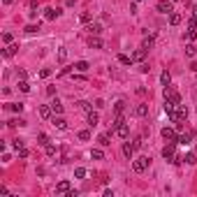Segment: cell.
Returning a JSON list of instances; mask_svg holds the SVG:
<instances>
[{
  "label": "cell",
  "instance_id": "6da1fadb",
  "mask_svg": "<svg viewBox=\"0 0 197 197\" xmlns=\"http://www.w3.org/2000/svg\"><path fill=\"white\" fill-rule=\"evenodd\" d=\"M148 162H151V158H148V156H139V158H135L132 169L137 172V174H141V172H146V169H148Z\"/></svg>",
  "mask_w": 197,
  "mask_h": 197
},
{
  "label": "cell",
  "instance_id": "7a4b0ae2",
  "mask_svg": "<svg viewBox=\"0 0 197 197\" xmlns=\"http://www.w3.org/2000/svg\"><path fill=\"white\" fill-rule=\"evenodd\" d=\"M162 158H165V160H169V162H178L176 151H174V141H167V146L162 148Z\"/></svg>",
  "mask_w": 197,
  "mask_h": 197
},
{
  "label": "cell",
  "instance_id": "3957f363",
  "mask_svg": "<svg viewBox=\"0 0 197 197\" xmlns=\"http://www.w3.org/2000/svg\"><path fill=\"white\" fill-rule=\"evenodd\" d=\"M162 95H165V100H169L172 104H181V95H178L172 86H165V91H162Z\"/></svg>",
  "mask_w": 197,
  "mask_h": 197
},
{
  "label": "cell",
  "instance_id": "277c9868",
  "mask_svg": "<svg viewBox=\"0 0 197 197\" xmlns=\"http://www.w3.org/2000/svg\"><path fill=\"white\" fill-rule=\"evenodd\" d=\"M156 9L160 12V14H172V12H174V7H172V0H160V3L156 5Z\"/></svg>",
  "mask_w": 197,
  "mask_h": 197
},
{
  "label": "cell",
  "instance_id": "5b68a950",
  "mask_svg": "<svg viewBox=\"0 0 197 197\" xmlns=\"http://www.w3.org/2000/svg\"><path fill=\"white\" fill-rule=\"evenodd\" d=\"M160 135H162V139H165V141H174V144L178 141L176 130H172V128H162V132H160Z\"/></svg>",
  "mask_w": 197,
  "mask_h": 197
},
{
  "label": "cell",
  "instance_id": "8992f818",
  "mask_svg": "<svg viewBox=\"0 0 197 197\" xmlns=\"http://www.w3.org/2000/svg\"><path fill=\"white\" fill-rule=\"evenodd\" d=\"M70 190H72L70 181H61V183L56 186V195H70Z\"/></svg>",
  "mask_w": 197,
  "mask_h": 197
},
{
  "label": "cell",
  "instance_id": "52a82bcc",
  "mask_svg": "<svg viewBox=\"0 0 197 197\" xmlns=\"http://www.w3.org/2000/svg\"><path fill=\"white\" fill-rule=\"evenodd\" d=\"M135 151H137L135 144H130V141H125V144H123V156L128 158V160H132V158H135Z\"/></svg>",
  "mask_w": 197,
  "mask_h": 197
},
{
  "label": "cell",
  "instance_id": "ba28073f",
  "mask_svg": "<svg viewBox=\"0 0 197 197\" xmlns=\"http://www.w3.org/2000/svg\"><path fill=\"white\" fill-rule=\"evenodd\" d=\"M116 135L121 137V139H128V135H130V125H128V123L123 121V123H121V125H118V128H116Z\"/></svg>",
  "mask_w": 197,
  "mask_h": 197
},
{
  "label": "cell",
  "instance_id": "9c48e42d",
  "mask_svg": "<svg viewBox=\"0 0 197 197\" xmlns=\"http://www.w3.org/2000/svg\"><path fill=\"white\" fill-rule=\"evenodd\" d=\"M193 137H195V130H186V132H183L181 137H178V144H190V141H193Z\"/></svg>",
  "mask_w": 197,
  "mask_h": 197
},
{
  "label": "cell",
  "instance_id": "30bf717a",
  "mask_svg": "<svg viewBox=\"0 0 197 197\" xmlns=\"http://www.w3.org/2000/svg\"><path fill=\"white\" fill-rule=\"evenodd\" d=\"M53 125H56L58 130H67V121H65L63 116H53Z\"/></svg>",
  "mask_w": 197,
  "mask_h": 197
},
{
  "label": "cell",
  "instance_id": "8fae6325",
  "mask_svg": "<svg viewBox=\"0 0 197 197\" xmlns=\"http://www.w3.org/2000/svg\"><path fill=\"white\" fill-rule=\"evenodd\" d=\"M58 14H61V9H53V7H46L44 9V19H49V21H53Z\"/></svg>",
  "mask_w": 197,
  "mask_h": 197
},
{
  "label": "cell",
  "instance_id": "7c38bea8",
  "mask_svg": "<svg viewBox=\"0 0 197 197\" xmlns=\"http://www.w3.org/2000/svg\"><path fill=\"white\" fill-rule=\"evenodd\" d=\"M86 121H88V125H91V128H95V125L100 123V116L95 114V111H88V116H86Z\"/></svg>",
  "mask_w": 197,
  "mask_h": 197
},
{
  "label": "cell",
  "instance_id": "4fadbf2b",
  "mask_svg": "<svg viewBox=\"0 0 197 197\" xmlns=\"http://www.w3.org/2000/svg\"><path fill=\"white\" fill-rule=\"evenodd\" d=\"M88 44H91V49H102V40H100L98 35H93V37L88 40Z\"/></svg>",
  "mask_w": 197,
  "mask_h": 197
},
{
  "label": "cell",
  "instance_id": "5bb4252c",
  "mask_svg": "<svg viewBox=\"0 0 197 197\" xmlns=\"http://www.w3.org/2000/svg\"><path fill=\"white\" fill-rule=\"evenodd\" d=\"M144 58H146V49H144V46H141V49H137L135 53H132V61H144Z\"/></svg>",
  "mask_w": 197,
  "mask_h": 197
},
{
  "label": "cell",
  "instance_id": "9a60e30c",
  "mask_svg": "<svg viewBox=\"0 0 197 197\" xmlns=\"http://www.w3.org/2000/svg\"><path fill=\"white\" fill-rule=\"evenodd\" d=\"M181 21H183V16L178 14V12H172V14H169V23H172V26H178Z\"/></svg>",
  "mask_w": 197,
  "mask_h": 197
},
{
  "label": "cell",
  "instance_id": "2e32d148",
  "mask_svg": "<svg viewBox=\"0 0 197 197\" xmlns=\"http://www.w3.org/2000/svg\"><path fill=\"white\" fill-rule=\"evenodd\" d=\"M135 114L139 116V118H144L148 114V104H137V109H135Z\"/></svg>",
  "mask_w": 197,
  "mask_h": 197
},
{
  "label": "cell",
  "instance_id": "e0dca14e",
  "mask_svg": "<svg viewBox=\"0 0 197 197\" xmlns=\"http://www.w3.org/2000/svg\"><path fill=\"white\" fill-rule=\"evenodd\" d=\"M51 114H53V111H51V104H49V107H46V104L40 107V116H42V118H51Z\"/></svg>",
  "mask_w": 197,
  "mask_h": 197
},
{
  "label": "cell",
  "instance_id": "ac0fdd59",
  "mask_svg": "<svg viewBox=\"0 0 197 197\" xmlns=\"http://www.w3.org/2000/svg\"><path fill=\"white\" fill-rule=\"evenodd\" d=\"M51 111H53L56 116H61V114H63V104L58 102V100H53V102H51Z\"/></svg>",
  "mask_w": 197,
  "mask_h": 197
},
{
  "label": "cell",
  "instance_id": "d6986e66",
  "mask_svg": "<svg viewBox=\"0 0 197 197\" xmlns=\"http://www.w3.org/2000/svg\"><path fill=\"white\" fill-rule=\"evenodd\" d=\"M176 116H178V121H183V118L188 116V109L183 104H176Z\"/></svg>",
  "mask_w": 197,
  "mask_h": 197
},
{
  "label": "cell",
  "instance_id": "ffe728a7",
  "mask_svg": "<svg viewBox=\"0 0 197 197\" xmlns=\"http://www.w3.org/2000/svg\"><path fill=\"white\" fill-rule=\"evenodd\" d=\"M88 67H91V65H88L86 61H77V63H74V70H77V72H86Z\"/></svg>",
  "mask_w": 197,
  "mask_h": 197
},
{
  "label": "cell",
  "instance_id": "44dd1931",
  "mask_svg": "<svg viewBox=\"0 0 197 197\" xmlns=\"http://www.w3.org/2000/svg\"><path fill=\"white\" fill-rule=\"evenodd\" d=\"M98 141H100V146H109V144H111V135H109V132H107V135H100Z\"/></svg>",
  "mask_w": 197,
  "mask_h": 197
},
{
  "label": "cell",
  "instance_id": "7402d4cb",
  "mask_svg": "<svg viewBox=\"0 0 197 197\" xmlns=\"http://www.w3.org/2000/svg\"><path fill=\"white\" fill-rule=\"evenodd\" d=\"M16 49H19V46H16V44H9L7 49L3 51V56H5V58H12V56H14V53H16Z\"/></svg>",
  "mask_w": 197,
  "mask_h": 197
},
{
  "label": "cell",
  "instance_id": "603a6c76",
  "mask_svg": "<svg viewBox=\"0 0 197 197\" xmlns=\"http://www.w3.org/2000/svg\"><path fill=\"white\" fill-rule=\"evenodd\" d=\"M195 53H197V46L193 44V42H188V44H186V56H188V58H193Z\"/></svg>",
  "mask_w": 197,
  "mask_h": 197
},
{
  "label": "cell",
  "instance_id": "cb8c5ba5",
  "mask_svg": "<svg viewBox=\"0 0 197 197\" xmlns=\"http://www.w3.org/2000/svg\"><path fill=\"white\" fill-rule=\"evenodd\" d=\"M91 158H93V160H102V158H104V151H102V148H93V151H91Z\"/></svg>",
  "mask_w": 197,
  "mask_h": 197
},
{
  "label": "cell",
  "instance_id": "d4e9b609",
  "mask_svg": "<svg viewBox=\"0 0 197 197\" xmlns=\"http://www.w3.org/2000/svg\"><path fill=\"white\" fill-rule=\"evenodd\" d=\"M44 148H46V156H49V158H53V156L58 153V146H56V144H46Z\"/></svg>",
  "mask_w": 197,
  "mask_h": 197
},
{
  "label": "cell",
  "instance_id": "484cf974",
  "mask_svg": "<svg viewBox=\"0 0 197 197\" xmlns=\"http://www.w3.org/2000/svg\"><path fill=\"white\" fill-rule=\"evenodd\" d=\"M169 81H172V74L165 70V72L160 74V83H162V86H169Z\"/></svg>",
  "mask_w": 197,
  "mask_h": 197
},
{
  "label": "cell",
  "instance_id": "4316f807",
  "mask_svg": "<svg viewBox=\"0 0 197 197\" xmlns=\"http://www.w3.org/2000/svg\"><path fill=\"white\" fill-rule=\"evenodd\" d=\"M91 19H93L91 12H81V14H79V21H81V23H91Z\"/></svg>",
  "mask_w": 197,
  "mask_h": 197
},
{
  "label": "cell",
  "instance_id": "83f0119b",
  "mask_svg": "<svg viewBox=\"0 0 197 197\" xmlns=\"http://www.w3.org/2000/svg\"><path fill=\"white\" fill-rule=\"evenodd\" d=\"M88 30H91V35H100V33H102V26H100V23H91Z\"/></svg>",
  "mask_w": 197,
  "mask_h": 197
},
{
  "label": "cell",
  "instance_id": "f1b7e54d",
  "mask_svg": "<svg viewBox=\"0 0 197 197\" xmlns=\"http://www.w3.org/2000/svg\"><path fill=\"white\" fill-rule=\"evenodd\" d=\"M118 63H121V65H132V56H125V53H121V56H118Z\"/></svg>",
  "mask_w": 197,
  "mask_h": 197
},
{
  "label": "cell",
  "instance_id": "f546056e",
  "mask_svg": "<svg viewBox=\"0 0 197 197\" xmlns=\"http://www.w3.org/2000/svg\"><path fill=\"white\" fill-rule=\"evenodd\" d=\"M77 107H79L81 111H93V107L86 102V100H79V102H77Z\"/></svg>",
  "mask_w": 197,
  "mask_h": 197
},
{
  "label": "cell",
  "instance_id": "4dcf8cb0",
  "mask_svg": "<svg viewBox=\"0 0 197 197\" xmlns=\"http://www.w3.org/2000/svg\"><path fill=\"white\" fill-rule=\"evenodd\" d=\"M58 61H61V63L67 61V49H65V46H61V49H58Z\"/></svg>",
  "mask_w": 197,
  "mask_h": 197
},
{
  "label": "cell",
  "instance_id": "1f68e13d",
  "mask_svg": "<svg viewBox=\"0 0 197 197\" xmlns=\"http://www.w3.org/2000/svg\"><path fill=\"white\" fill-rule=\"evenodd\" d=\"M141 46H144V49L148 51L153 46V35H148V37H144V42H141Z\"/></svg>",
  "mask_w": 197,
  "mask_h": 197
},
{
  "label": "cell",
  "instance_id": "d6a6232c",
  "mask_svg": "<svg viewBox=\"0 0 197 197\" xmlns=\"http://www.w3.org/2000/svg\"><path fill=\"white\" fill-rule=\"evenodd\" d=\"M181 160H186V162H188V165H195V162H197V158H195V153H186V156H183Z\"/></svg>",
  "mask_w": 197,
  "mask_h": 197
},
{
  "label": "cell",
  "instance_id": "836d02e7",
  "mask_svg": "<svg viewBox=\"0 0 197 197\" xmlns=\"http://www.w3.org/2000/svg\"><path fill=\"white\" fill-rule=\"evenodd\" d=\"M19 91H23V93H28V91H30V83H28L26 79H21V81H19Z\"/></svg>",
  "mask_w": 197,
  "mask_h": 197
},
{
  "label": "cell",
  "instance_id": "e575fe53",
  "mask_svg": "<svg viewBox=\"0 0 197 197\" xmlns=\"http://www.w3.org/2000/svg\"><path fill=\"white\" fill-rule=\"evenodd\" d=\"M37 144H40V146H46V144H49V137H46L44 132L37 135Z\"/></svg>",
  "mask_w": 197,
  "mask_h": 197
},
{
  "label": "cell",
  "instance_id": "d590c367",
  "mask_svg": "<svg viewBox=\"0 0 197 197\" xmlns=\"http://www.w3.org/2000/svg\"><path fill=\"white\" fill-rule=\"evenodd\" d=\"M123 109H125V102H123V100H118V102L114 104V111H116V114H123Z\"/></svg>",
  "mask_w": 197,
  "mask_h": 197
},
{
  "label": "cell",
  "instance_id": "8d00e7d4",
  "mask_svg": "<svg viewBox=\"0 0 197 197\" xmlns=\"http://www.w3.org/2000/svg\"><path fill=\"white\" fill-rule=\"evenodd\" d=\"M86 176V169H83V167H77L74 169V178H83Z\"/></svg>",
  "mask_w": 197,
  "mask_h": 197
},
{
  "label": "cell",
  "instance_id": "74e56055",
  "mask_svg": "<svg viewBox=\"0 0 197 197\" xmlns=\"http://www.w3.org/2000/svg\"><path fill=\"white\" fill-rule=\"evenodd\" d=\"M9 109H12V111H19V114H21V111H23V102H14V104H9Z\"/></svg>",
  "mask_w": 197,
  "mask_h": 197
},
{
  "label": "cell",
  "instance_id": "f35d334b",
  "mask_svg": "<svg viewBox=\"0 0 197 197\" xmlns=\"http://www.w3.org/2000/svg\"><path fill=\"white\" fill-rule=\"evenodd\" d=\"M79 139H81V141H88V139H91V132H88V130H81V132H79Z\"/></svg>",
  "mask_w": 197,
  "mask_h": 197
},
{
  "label": "cell",
  "instance_id": "ab89813d",
  "mask_svg": "<svg viewBox=\"0 0 197 197\" xmlns=\"http://www.w3.org/2000/svg\"><path fill=\"white\" fill-rule=\"evenodd\" d=\"M40 30V26H35V23H28L26 26V33H37Z\"/></svg>",
  "mask_w": 197,
  "mask_h": 197
},
{
  "label": "cell",
  "instance_id": "60d3db41",
  "mask_svg": "<svg viewBox=\"0 0 197 197\" xmlns=\"http://www.w3.org/2000/svg\"><path fill=\"white\" fill-rule=\"evenodd\" d=\"M40 77H42V79H46V77H51V70H49V67L40 70Z\"/></svg>",
  "mask_w": 197,
  "mask_h": 197
},
{
  "label": "cell",
  "instance_id": "b9f144b4",
  "mask_svg": "<svg viewBox=\"0 0 197 197\" xmlns=\"http://www.w3.org/2000/svg\"><path fill=\"white\" fill-rule=\"evenodd\" d=\"M12 146H14V151H19V148H23V139H14V144H12Z\"/></svg>",
  "mask_w": 197,
  "mask_h": 197
},
{
  "label": "cell",
  "instance_id": "7bdbcfd3",
  "mask_svg": "<svg viewBox=\"0 0 197 197\" xmlns=\"http://www.w3.org/2000/svg\"><path fill=\"white\" fill-rule=\"evenodd\" d=\"M132 144H135V148H141V146H144V139H141V137H137Z\"/></svg>",
  "mask_w": 197,
  "mask_h": 197
},
{
  "label": "cell",
  "instance_id": "ee69618b",
  "mask_svg": "<svg viewBox=\"0 0 197 197\" xmlns=\"http://www.w3.org/2000/svg\"><path fill=\"white\" fill-rule=\"evenodd\" d=\"M16 153H19V158H28V148H26V146H23V148H19Z\"/></svg>",
  "mask_w": 197,
  "mask_h": 197
},
{
  "label": "cell",
  "instance_id": "f6af8a7d",
  "mask_svg": "<svg viewBox=\"0 0 197 197\" xmlns=\"http://www.w3.org/2000/svg\"><path fill=\"white\" fill-rule=\"evenodd\" d=\"M195 37H197V33H195V30H188V35H186V40H188V42H193Z\"/></svg>",
  "mask_w": 197,
  "mask_h": 197
},
{
  "label": "cell",
  "instance_id": "bcb514c9",
  "mask_svg": "<svg viewBox=\"0 0 197 197\" xmlns=\"http://www.w3.org/2000/svg\"><path fill=\"white\" fill-rule=\"evenodd\" d=\"M72 67H74V65H72ZM72 67H63V70H61V77H65V74H70V72H72Z\"/></svg>",
  "mask_w": 197,
  "mask_h": 197
},
{
  "label": "cell",
  "instance_id": "7dc6e473",
  "mask_svg": "<svg viewBox=\"0 0 197 197\" xmlns=\"http://www.w3.org/2000/svg\"><path fill=\"white\" fill-rule=\"evenodd\" d=\"M3 40H5V42L9 44V42H12V33H5V35H3Z\"/></svg>",
  "mask_w": 197,
  "mask_h": 197
},
{
  "label": "cell",
  "instance_id": "c3c4849f",
  "mask_svg": "<svg viewBox=\"0 0 197 197\" xmlns=\"http://www.w3.org/2000/svg\"><path fill=\"white\" fill-rule=\"evenodd\" d=\"M190 70H193V72H197V63H193V65H190Z\"/></svg>",
  "mask_w": 197,
  "mask_h": 197
},
{
  "label": "cell",
  "instance_id": "681fc988",
  "mask_svg": "<svg viewBox=\"0 0 197 197\" xmlns=\"http://www.w3.org/2000/svg\"><path fill=\"white\" fill-rule=\"evenodd\" d=\"M3 3H5V5H12V3H14V0H3Z\"/></svg>",
  "mask_w": 197,
  "mask_h": 197
},
{
  "label": "cell",
  "instance_id": "f907efd6",
  "mask_svg": "<svg viewBox=\"0 0 197 197\" xmlns=\"http://www.w3.org/2000/svg\"><path fill=\"white\" fill-rule=\"evenodd\" d=\"M193 14H195V16H197V5H195V7H193Z\"/></svg>",
  "mask_w": 197,
  "mask_h": 197
},
{
  "label": "cell",
  "instance_id": "816d5d0a",
  "mask_svg": "<svg viewBox=\"0 0 197 197\" xmlns=\"http://www.w3.org/2000/svg\"><path fill=\"white\" fill-rule=\"evenodd\" d=\"M135 3H141V0H135Z\"/></svg>",
  "mask_w": 197,
  "mask_h": 197
}]
</instances>
